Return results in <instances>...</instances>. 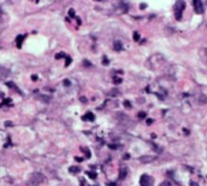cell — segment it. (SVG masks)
<instances>
[{
    "label": "cell",
    "instance_id": "1",
    "mask_svg": "<svg viewBox=\"0 0 207 186\" xmlns=\"http://www.w3.org/2000/svg\"><path fill=\"white\" fill-rule=\"evenodd\" d=\"M186 7V3L183 0H179L175 3L174 6V11H175V17L177 20H181L182 19V15H183V11Z\"/></svg>",
    "mask_w": 207,
    "mask_h": 186
},
{
    "label": "cell",
    "instance_id": "2",
    "mask_svg": "<svg viewBox=\"0 0 207 186\" xmlns=\"http://www.w3.org/2000/svg\"><path fill=\"white\" fill-rule=\"evenodd\" d=\"M153 178L147 174H143L140 177V185L141 186H153Z\"/></svg>",
    "mask_w": 207,
    "mask_h": 186
},
{
    "label": "cell",
    "instance_id": "3",
    "mask_svg": "<svg viewBox=\"0 0 207 186\" xmlns=\"http://www.w3.org/2000/svg\"><path fill=\"white\" fill-rule=\"evenodd\" d=\"M193 5H194V10L196 13L201 14V13L204 12V6H203V3L200 0H194Z\"/></svg>",
    "mask_w": 207,
    "mask_h": 186
},
{
    "label": "cell",
    "instance_id": "4",
    "mask_svg": "<svg viewBox=\"0 0 207 186\" xmlns=\"http://www.w3.org/2000/svg\"><path fill=\"white\" fill-rule=\"evenodd\" d=\"M30 180H32V182H35L36 185H38L44 181V176L40 173H35L32 176V178H30Z\"/></svg>",
    "mask_w": 207,
    "mask_h": 186
},
{
    "label": "cell",
    "instance_id": "5",
    "mask_svg": "<svg viewBox=\"0 0 207 186\" xmlns=\"http://www.w3.org/2000/svg\"><path fill=\"white\" fill-rule=\"evenodd\" d=\"M139 160H140L142 163H150V162L155 160V157H152V156H142V157L139 158Z\"/></svg>",
    "mask_w": 207,
    "mask_h": 186
},
{
    "label": "cell",
    "instance_id": "6",
    "mask_svg": "<svg viewBox=\"0 0 207 186\" xmlns=\"http://www.w3.org/2000/svg\"><path fill=\"white\" fill-rule=\"evenodd\" d=\"M25 36L19 35V36H16L15 43H16V47H17L18 49L21 48V45H22V42H23V40H25Z\"/></svg>",
    "mask_w": 207,
    "mask_h": 186
},
{
    "label": "cell",
    "instance_id": "7",
    "mask_svg": "<svg viewBox=\"0 0 207 186\" xmlns=\"http://www.w3.org/2000/svg\"><path fill=\"white\" fill-rule=\"evenodd\" d=\"M83 120H87V121H93L94 120V115H93V113H91V112H86L84 115L81 117Z\"/></svg>",
    "mask_w": 207,
    "mask_h": 186
},
{
    "label": "cell",
    "instance_id": "8",
    "mask_svg": "<svg viewBox=\"0 0 207 186\" xmlns=\"http://www.w3.org/2000/svg\"><path fill=\"white\" fill-rule=\"evenodd\" d=\"M127 173H128V171H127L126 168L120 169V173H119V179H121V180L125 179V178H126V176H127Z\"/></svg>",
    "mask_w": 207,
    "mask_h": 186
},
{
    "label": "cell",
    "instance_id": "9",
    "mask_svg": "<svg viewBox=\"0 0 207 186\" xmlns=\"http://www.w3.org/2000/svg\"><path fill=\"white\" fill-rule=\"evenodd\" d=\"M114 49H115V51H117V52H119V51H121L123 49V45H122V43L120 40H117L114 42Z\"/></svg>",
    "mask_w": 207,
    "mask_h": 186
},
{
    "label": "cell",
    "instance_id": "10",
    "mask_svg": "<svg viewBox=\"0 0 207 186\" xmlns=\"http://www.w3.org/2000/svg\"><path fill=\"white\" fill-rule=\"evenodd\" d=\"M8 75V70H6L3 67H0V78H5Z\"/></svg>",
    "mask_w": 207,
    "mask_h": 186
},
{
    "label": "cell",
    "instance_id": "11",
    "mask_svg": "<svg viewBox=\"0 0 207 186\" xmlns=\"http://www.w3.org/2000/svg\"><path fill=\"white\" fill-rule=\"evenodd\" d=\"M79 171H80V169L78 167H76V166H71L69 168V172L70 173H72V174H77Z\"/></svg>",
    "mask_w": 207,
    "mask_h": 186
},
{
    "label": "cell",
    "instance_id": "12",
    "mask_svg": "<svg viewBox=\"0 0 207 186\" xmlns=\"http://www.w3.org/2000/svg\"><path fill=\"white\" fill-rule=\"evenodd\" d=\"M86 175H89L90 179H96L97 178V173L96 172H91V171H87Z\"/></svg>",
    "mask_w": 207,
    "mask_h": 186
},
{
    "label": "cell",
    "instance_id": "13",
    "mask_svg": "<svg viewBox=\"0 0 207 186\" xmlns=\"http://www.w3.org/2000/svg\"><path fill=\"white\" fill-rule=\"evenodd\" d=\"M72 62V59H71V57H69V56H65V66L66 67H68L69 66V64Z\"/></svg>",
    "mask_w": 207,
    "mask_h": 186
},
{
    "label": "cell",
    "instance_id": "14",
    "mask_svg": "<svg viewBox=\"0 0 207 186\" xmlns=\"http://www.w3.org/2000/svg\"><path fill=\"white\" fill-rule=\"evenodd\" d=\"M139 39H140V36H139V32H134V33H133V40H135V42H138Z\"/></svg>",
    "mask_w": 207,
    "mask_h": 186
},
{
    "label": "cell",
    "instance_id": "15",
    "mask_svg": "<svg viewBox=\"0 0 207 186\" xmlns=\"http://www.w3.org/2000/svg\"><path fill=\"white\" fill-rule=\"evenodd\" d=\"M123 104H124V106H125V107H126V108H129V109H130V108L132 107V106H131V102H130V101H128V100H125Z\"/></svg>",
    "mask_w": 207,
    "mask_h": 186
},
{
    "label": "cell",
    "instance_id": "16",
    "mask_svg": "<svg viewBox=\"0 0 207 186\" xmlns=\"http://www.w3.org/2000/svg\"><path fill=\"white\" fill-rule=\"evenodd\" d=\"M121 82H122V79H121V78H118V77H116V76L114 77V83H115V84H120Z\"/></svg>",
    "mask_w": 207,
    "mask_h": 186
},
{
    "label": "cell",
    "instance_id": "17",
    "mask_svg": "<svg viewBox=\"0 0 207 186\" xmlns=\"http://www.w3.org/2000/svg\"><path fill=\"white\" fill-rule=\"evenodd\" d=\"M81 150L85 152V155H86V157H87V158H90V151L89 150V149H83V148H82Z\"/></svg>",
    "mask_w": 207,
    "mask_h": 186
},
{
    "label": "cell",
    "instance_id": "18",
    "mask_svg": "<svg viewBox=\"0 0 207 186\" xmlns=\"http://www.w3.org/2000/svg\"><path fill=\"white\" fill-rule=\"evenodd\" d=\"M159 186H173V185H172V183L169 181H164Z\"/></svg>",
    "mask_w": 207,
    "mask_h": 186
},
{
    "label": "cell",
    "instance_id": "19",
    "mask_svg": "<svg viewBox=\"0 0 207 186\" xmlns=\"http://www.w3.org/2000/svg\"><path fill=\"white\" fill-rule=\"evenodd\" d=\"M145 116H146V113L143 112V111H141V112L138 113V117H139V118H144Z\"/></svg>",
    "mask_w": 207,
    "mask_h": 186
},
{
    "label": "cell",
    "instance_id": "20",
    "mask_svg": "<svg viewBox=\"0 0 207 186\" xmlns=\"http://www.w3.org/2000/svg\"><path fill=\"white\" fill-rule=\"evenodd\" d=\"M70 84H71V82H70L68 79H65V80L63 81V85H64V86H69Z\"/></svg>",
    "mask_w": 207,
    "mask_h": 186
},
{
    "label": "cell",
    "instance_id": "21",
    "mask_svg": "<svg viewBox=\"0 0 207 186\" xmlns=\"http://www.w3.org/2000/svg\"><path fill=\"white\" fill-rule=\"evenodd\" d=\"M103 64H104L105 66L109 65V60L107 59V57H104V59H103Z\"/></svg>",
    "mask_w": 207,
    "mask_h": 186
},
{
    "label": "cell",
    "instance_id": "22",
    "mask_svg": "<svg viewBox=\"0 0 207 186\" xmlns=\"http://www.w3.org/2000/svg\"><path fill=\"white\" fill-rule=\"evenodd\" d=\"M69 15H70V17H75V15H74V9L73 8H71L69 10Z\"/></svg>",
    "mask_w": 207,
    "mask_h": 186
},
{
    "label": "cell",
    "instance_id": "23",
    "mask_svg": "<svg viewBox=\"0 0 207 186\" xmlns=\"http://www.w3.org/2000/svg\"><path fill=\"white\" fill-rule=\"evenodd\" d=\"M152 123H153V119H151V118H148V119L146 120V123L148 124V126H150Z\"/></svg>",
    "mask_w": 207,
    "mask_h": 186
},
{
    "label": "cell",
    "instance_id": "24",
    "mask_svg": "<svg viewBox=\"0 0 207 186\" xmlns=\"http://www.w3.org/2000/svg\"><path fill=\"white\" fill-rule=\"evenodd\" d=\"M80 101H81V102H86L87 99H86V98H84V96H82V97H80Z\"/></svg>",
    "mask_w": 207,
    "mask_h": 186
},
{
    "label": "cell",
    "instance_id": "25",
    "mask_svg": "<svg viewBox=\"0 0 207 186\" xmlns=\"http://www.w3.org/2000/svg\"><path fill=\"white\" fill-rule=\"evenodd\" d=\"M83 63L85 64V65H84V66H89V67H90V66H91V64H90V63L89 62V61H84Z\"/></svg>",
    "mask_w": 207,
    "mask_h": 186
},
{
    "label": "cell",
    "instance_id": "26",
    "mask_svg": "<svg viewBox=\"0 0 207 186\" xmlns=\"http://www.w3.org/2000/svg\"><path fill=\"white\" fill-rule=\"evenodd\" d=\"M75 160H76V161H78V162H82V161H83V159H82V158H79V157H75Z\"/></svg>",
    "mask_w": 207,
    "mask_h": 186
},
{
    "label": "cell",
    "instance_id": "27",
    "mask_svg": "<svg viewBox=\"0 0 207 186\" xmlns=\"http://www.w3.org/2000/svg\"><path fill=\"white\" fill-rule=\"evenodd\" d=\"M108 186H117V184H116V183H114V182H113V183H109V184H108Z\"/></svg>",
    "mask_w": 207,
    "mask_h": 186
},
{
    "label": "cell",
    "instance_id": "28",
    "mask_svg": "<svg viewBox=\"0 0 207 186\" xmlns=\"http://www.w3.org/2000/svg\"><path fill=\"white\" fill-rule=\"evenodd\" d=\"M32 79H33V80H35V81H36V80H37V79H38V77H37V76H36V75H33V76H32Z\"/></svg>",
    "mask_w": 207,
    "mask_h": 186
},
{
    "label": "cell",
    "instance_id": "29",
    "mask_svg": "<svg viewBox=\"0 0 207 186\" xmlns=\"http://www.w3.org/2000/svg\"><path fill=\"white\" fill-rule=\"evenodd\" d=\"M191 186H198V184H196L195 182H191Z\"/></svg>",
    "mask_w": 207,
    "mask_h": 186
},
{
    "label": "cell",
    "instance_id": "30",
    "mask_svg": "<svg viewBox=\"0 0 207 186\" xmlns=\"http://www.w3.org/2000/svg\"><path fill=\"white\" fill-rule=\"evenodd\" d=\"M129 158H130L129 155H125V156H124V159H129Z\"/></svg>",
    "mask_w": 207,
    "mask_h": 186
},
{
    "label": "cell",
    "instance_id": "31",
    "mask_svg": "<svg viewBox=\"0 0 207 186\" xmlns=\"http://www.w3.org/2000/svg\"><path fill=\"white\" fill-rule=\"evenodd\" d=\"M1 16H2V13H1V10H0V18H1Z\"/></svg>",
    "mask_w": 207,
    "mask_h": 186
},
{
    "label": "cell",
    "instance_id": "32",
    "mask_svg": "<svg viewBox=\"0 0 207 186\" xmlns=\"http://www.w3.org/2000/svg\"><path fill=\"white\" fill-rule=\"evenodd\" d=\"M205 53H206V55H207V49L205 50Z\"/></svg>",
    "mask_w": 207,
    "mask_h": 186
}]
</instances>
